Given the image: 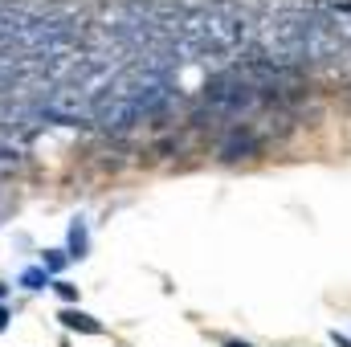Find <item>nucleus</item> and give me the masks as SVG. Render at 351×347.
I'll return each instance as SVG.
<instances>
[{
    "instance_id": "obj_6",
    "label": "nucleus",
    "mask_w": 351,
    "mask_h": 347,
    "mask_svg": "<svg viewBox=\"0 0 351 347\" xmlns=\"http://www.w3.org/2000/svg\"><path fill=\"white\" fill-rule=\"evenodd\" d=\"M66 261H70L66 250H45V254H41V270L53 278V274H62V270H66Z\"/></svg>"
},
{
    "instance_id": "obj_1",
    "label": "nucleus",
    "mask_w": 351,
    "mask_h": 347,
    "mask_svg": "<svg viewBox=\"0 0 351 347\" xmlns=\"http://www.w3.org/2000/svg\"><path fill=\"white\" fill-rule=\"evenodd\" d=\"M200 98H204V106L217 115V119H229V123H241V119H250L258 106H262L265 90L258 82H250L237 66L233 70H221V74H213L204 86H200Z\"/></svg>"
},
{
    "instance_id": "obj_4",
    "label": "nucleus",
    "mask_w": 351,
    "mask_h": 347,
    "mask_svg": "<svg viewBox=\"0 0 351 347\" xmlns=\"http://www.w3.org/2000/svg\"><path fill=\"white\" fill-rule=\"evenodd\" d=\"M58 319H62V327H70V331H82V335H102V323H98L94 315H86V311H74V307H70V311H62Z\"/></svg>"
},
{
    "instance_id": "obj_8",
    "label": "nucleus",
    "mask_w": 351,
    "mask_h": 347,
    "mask_svg": "<svg viewBox=\"0 0 351 347\" xmlns=\"http://www.w3.org/2000/svg\"><path fill=\"white\" fill-rule=\"evenodd\" d=\"M8 319H12V315H8V307L0 302V331H8Z\"/></svg>"
},
{
    "instance_id": "obj_7",
    "label": "nucleus",
    "mask_w": 351,
    "mask_h": 347,
    "mask_svg": "<svg viewBox=\"0 0 351 347\" xmlns=\"http://www.w3.org/2000/svg\"><path fill=\"white\" fill-rule=\"evenodd\" d=\"M53 290H58L62 302H78V286H70V282H53Z\"/></svg>"
},
{
    "instance_id": "obj_9",
    "label": "nucleus",
    "mask_w": 351,
    "mask_h": 347,
    "mask_svg": "<svg viewBox=\"0 0 351 347\" xmlns=\"http://www.w3.org/2000/svg\"><path fill=\"white\" fill-rule=\"evenodd\" d=\"M331 339H335L339 347H351V339H348V335H339V331H331Z\"/></svg>"
},
{
    "instance_id": "obj_2",
    "label": "nucleus",
    "mask_w": 351,
    "mask_h": 347,
    "mask_svg": "<svg viewBox=\"0 0 351 347\" xmlns=\"http://www.w3.org/2000/svg\"><path fill=\"white\" fill-rule=\"evenodd\" d=\"M258 147H262V139H258V135H250V131L233 127V135L221 143V156H225V160H241V156H254Z\"/></svg>"
},
{
    "instance_id": "obj_5",
    "label": "nucleus",
    "mask_w": 351,
    "mask_h": 347,
    "mask_svg": "<svg viewBox=\"0 0 351 347\" xmlns=\"http://www.w3.org/2000/svg\"><path fill=\"white\" fill-rule=\"evenodd\" d=\"M21 286H25V290H45V286H53V282H49V274H45L41 265H29V270H21Z\"/></svg>"
},
{
    "instance_id": "obj_3",
    "label": "nucleus",
    "mask_w": 351,
    "mask_h": 347,
    "mask_svg": "<svg viewBox=\"0 0 351 347\" xmlns=\"http://www.w3.org/2000/svg\"><path fill=\"white\" fill-rule=\"evenodd\" d=\"M66 254H70V261H82L90 254V229L82 217L70 221V246H66Z\"/></svg>"
},
{
    "instance_id": "obj_10",
    "label": "nucleus",
    "mask_w": 351,
    "mask_h": 347,
    "mask_svg": "<svg viewBox=\"0 0 351 347\" xmlns=\"http://www.w3.org/2000/svg\"><path fill=\"white\" fill-rule=\"evenodd\" d=\"M225 347H250V344H241V339H233V344H225Z\"/></svg>"
},
{
    "instance_id": "obj_11",
    "label": "nucleus",
    "mask_w": 351,
    "mask_h": 347,
    "mask_svg": "<svg viewBox=\"0 0 351 347\" xmlns=\"http://www.w3.org/2000/svg\"><path fill=\"white\" fill-rule=\"evenodd\" d=\"M4 294H8V286H4V282H0V298H4Z\"/></svg>"
}]
</instances>
